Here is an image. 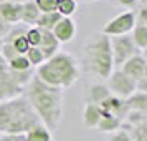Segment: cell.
Instances as JSON below:
<instances>
[{
  "label": "cell",
  "instance_id": "6da1fadb",
  "mask_svg": "<svg viewBox=\"0 0 147 141\" xmlns=\"http://www.w3.org/2000/svg\"><path fill=\"white\" fill-rule=\"evenodd\" d=\"M23 96L28 100L36 116L50 131L60 126L65 113V90L48 87L33 73L25 87Z\"/></svg>",
  "mask_w": 147,
  "mask_h": 141
},
{
  "label": "cell",
  "instance_id": "7a4b0ae2",
  "mask_svg": "<svg viewBox=\"0 0 147 141\" xmlns=\"http://www.w3.org/2000/svg\"><path fill=\"white\" fill-rule=\"evenodd\" d=\"M80 73L81 67L78 60L68 52H58L35 70V76L40 81H43L48 87L61 90L73 87L80 80Z\"/></svg>",
  "mask_w": 147,
  "mask_h": 141
},
{
  "label": "cell",
  "instance_id": "3957f363",
  "mask_svg": "<svg viewBox=\"0 0 147 141\" xmlns=\"http://www.w3.org/2000/svg\"><path fill=\"white\" fill-rule=\"evenodd\" d=\"M38 123L40 118L23 95L0 101V133L25 134Z\"/></svg>",
  "mask_w": 147,
  "mask_h": 141
},
{
  "label": "cell",
  "instance_id": "277c9868",
  "mask_svg": "<svg viewBox=\"0 0 147 141\" xmlns=\"http://www.w3.org/2000/svg\"><path fill=\"white\" fill-rule=\"evenodd\" d=\"M83 67L88 73L106 80L114 70L111 40L104 33L91 37L83 47Z\"/></svg>",
  "mask_w": 147,
  "mask_h": 141
},
{
  "label": "cell",
  "instance_id": "5b68a950",
  "mask_svg": "<svg viewBox=\"0 0 147 141\" xmlns=\"http://www.w3.org/2000/svg\"><path fill=\"white\" fill-rule=\"evenodd\" d=\"M136 12L134 10H124L113 17L106 25L102 27V32L106 37H122V35H131V32L136 27Z\"/></svg>",
  "mask_w": 147,
  "mask_h": 141
},
{
  "label": "cell",
  "instance_id": "8992f818",
  "mask_svg": "<svg viewBox=\"0 0 147 141\" xmlns=\"http://www.w3.org/2000/svg\"><path fill=\"white\" fill-rule=\"evenodd\" d=\"M111 40V52H113V61L114 68L122 67L129 58H132L134 55L140 53L136 43L132 42L131 35H122V37H109Z\"/></svg>",
  "mask_w": 147,
  "mask_h": 141
},
{
  "label": "cell",
  "instance_id": "52a82bcc",
  "mask_svg": "<svg viewBox=\"0 0 147 141\" xmlns=\"http://www.w3.org/2000/svg\"><path fill=\"white\" fill-rule=\"evenodd\" d=\"M106 87L111 91V95L121 100H127L136 91V81L129 78L124 72H121L119 68H114L113 73L106 78Z\"/></svg>",
  "mask_w": 147,
  "mask_h": 141
},
{
  "label": "cell",
  "instance_id": "ba28073f",
  "mask_svg": "<svg viewBox=\"0 0 147 141\" xmlns=\"http://www.w3.org/2000/svg\"><path fill=\"white\" fill-rule=\"evenodd\" d=\"M99 108H101L102 113L113 114V116H116V118H119V120H122V121L126 120L127 113L131 111L129 106H127V101L121 100V98L114 96V95H111L109 98H106V100L99 105Z\"/></svg>",
  "mask_w": 147,
  "mask_h": 141
},
{
  "label": "cell",
  "instance_id": "9c48e42d",
  "mask_svg": "<svg viewBox=\"0 0 147 141\" xmlns=\"http://www.w3.org/2000/svg\"><path fill=\"white\" fill-rule=\"evenodd\" d=\"M55 35V38L61 43H69V42L74 40L76 37V23H74L73 18H65L61 17V20L55 25V28L51 30Z\"/></svg>",
  "mask_w": 147,
  "mask_h": 141
},
{
  "label": "cell",
  "instance_id": "30bf717a",
  "mask_svg": "<svg viewBox=\"0 0 147 141\" xmlns=\"http://www.w3.org/2000/svg\"><path fill=\"white\" fill-rule=\"evenodd\" d=\"M144 68H146V60H144V57L140 53H137V55H134L132 58H129L119 70L124 72L129 78H132L137 83L144 76Z\"/></svg>",
  "mask_w": 147,
  "mask_h": 141
},
{
  "label": "cell",
  "instance_id": "8fae6325",
  "mask_svg": "<svg viewBox=\"0 0 147 141\" xmlns=\"http://www.w3.org/2000/svg\"><path fill=\"white\" fill-rule=\"evenodd\" d=\"M20 15H22V3L0 0V17L7 22L8 25L20 23Z\"/></svg>",
  "mask_w": 147,
  "mask_h": 141
},
{
  "label": "cell",
  "instance_id": "7c38bea8",
  "mask_svg": "<svg viewBox=\"0 0 147 141\" xmlns=\"http://www.w3.org/2000/svg\"><path fill=\"white\" fill-rule=\"evenodd\" d=\"M38 48L41 50V53L45 57V61H47L53 55H56L60 52V42L55 38L53 32H43L41 30V43Z\"/></svg>",
  "mask_w": 147,
  "mask_h": 141
},
{
  "label": "cell",
  "instance_id": "4fadbf2b",
  "mask_svg": "<svg viewBox=\"0 0 147 141\" xmlns=\"http://www.w3.org/2000/svg\"><path fill=\"white\" fill-rule=\"evenodd\" d=\"M101 118H102V111H101L99 105H93V103H86L84 105V110H83V125L88 129H96Z\"/></svg>",
  "mask_w": 147,
  "mask_h": 141
},
{
  "label": "cell",
  "instance_id": "5bb4252c",
  "mask_svg": "<svg viewBox=\"0 0 147 141\" xmlns=\"http://www.w3.org/2000/svg\"><path fill=\"white\" fill-rule=\"evenodd\" d=\"M40 10L35 5L33 0H28L22 3V15H20V23H23L25 27H35L36 22L40 18Z\"/></svg>",
  "mask_w": 147,
  "mask_h": 141
},
{
  "label": "cell",
  "instance_id": "9a60e30c",
  "mask_svg": "<svg viewBox=\"0 0 147 141\" xmlns=\"http://www.w3.org/2000/svg\"><path fill=\"white\" fill-rule=\"evenodd\" d=\"M111 96V91L107 90L106 83H93L89 85L88 88V93H86V103H93V105H101L102 101Z\"/></svg>",
  "mask_w": 147,
  "mask_h": 141
},
{
  "label": "cell",
  "instance_id": "2e32d148",
  "mask_svg": "<svg viewBox=\"0 0 147 141\" xmlns=\"http://www.w3.org/2000/svg\"><path fill=\"white\" fill-rule=\"evenodd\" d=\"M96 129H98V131H101V133L113 134V133H116V131L122 129V120L116 118V116H113V114L102 113V118H101L99 125H98V128H96Z\"/></svg>",
  "mask_w": 147,
  "mask_h": 141
},
{
  "label": "cell",
  "instance_id": "e0dca14e",
  "mask_svg": "<svg viewBox=\"0 0 147 141\" xmlns=\"http://www.w3.org/2000/svg\"><path fill=\"white\" fill-rule=\"evenodd\" d=\"M25 141H53V134L43 123H38L25 133Z\"/></svg>",
  "mask_w": 147,
  "mask_h": 141
},
{
  "label": "cell",
  "instance_id": "ac0fdd59",
  "mask_svg": "<svg viewBox=\"0 0 147 141\" xmlns=\"http://www.w3.org/2000/svg\"><path fill=\"white\" fill-rule=\"evenodd\" d=\"M126 101H127V106H129L131 111H139V113L147 114V93L134 91Z\"/></svg>",
  "mask_w": 147,
  "mask_h": 141
},
{
  "label": "cell",
  "instance_id": "d6986e66",
  "mask_svg": "<svg viewBox=\"0 0 147 141\" xmlns=\"http://www.w3.org/2000/svg\"><path fill=\"white\" fill-rule=\"evenodd\" d=\"M61 20V15L58 12H51V14H40V18L36 22L35 27L43 30V32H51L55 25Z\"/></svg>",
  "mask_w": 147,
  "mask_h": 141
},
{
  "label": "cell",
  "instance_id": "ffe728a7",
  "mask_svg": "<svg viewBox=\"0 0 147 141\" xmlns=\"http://www.w3.org/2000/svg\"><path fill=\"white\" fill-rule=\"evenodd\" d=\"M131 38L136 43L137 50H146L147 48V27L142 25V23H136L134 30L131 32Z\"/></svg>",
  "mask_w": 147,
  "mask_h": 141
},
{
  "label": "cell",
  "instance_id": "44dd1931",
  "mask_svg": "<svg viewBox=\"0 0 147 141\" xmlns=\"http://www.w3.org/2000/svg\"><path fill=\"white\" fill-rule=\"evenodd\" d=\"M7 67L10 72H13V73H27L32 70V65L28 63L27 57L25 55H18V57H15L13 60H10L7 63Z\"/></svg>",
  "mask_w": 147,
  "mask_h": 141
},
{
  "label": "cell",
  "instance_id": "7402d4cb",
  "mask_svg": "<svg viewBox=\"0 0 147 141\" xmlns=\"http://www.w3.org/2000/svg\"><path fill=\"white\" fill-rule=\"evenodd\" d=\"M78 10V2L76 0H60L58 2V7H56V12L65 17V18H71Z\"/></svg>",
  "mask_w": 147,
  "mask_h": 141
},
{
  "label": "cell",
  "instance_id": "603a6c76",
  "mask_svg": "<svg viewBox=\"0 0 147 141\" xmlns=\"http://www.w3.org/2000/svg\"><path fill=\"white\" fill-rule=\"evenodd\" d=\"M25 57H27L28 63L35 68H38L41 63H45V57H43V53H41V50L38 47H30L28 52L25 53Z\"/></svg>",
  "mask_w": 147,
  "mask_h": 141
},
{
  "label": "cell",
  "instance_id": "cb8c5ba5",
  "mask_svg": "<svg viewBox=\"0 0 147 141\" xmlns=\"http://www.w3.org/2000/svg\"><path fill=\"white\" fill-rule=\"evenodd\" d=\"M25 38H27L30 47H40L41 43V30L36 27H28L25 32Z\"/></svg>",
  "mask_w": 147,
  "mask_h": 141
},
{
  "label": "cell",
  "instance_id": "d4e9b609",
  "mask_svg": "<svg viewBox=\"0 0 147 141\" xmlns=\"http://www.w3.org/2000/svg\"><path fill=\"white\" fill-rule=\"evenodd\" d=\"M33 2L41 14H51V12H56L60 0H33Z\"/></svg>",
  "mask_w": 147,
  "mask_h": 141
},
{
  "label": "cell",
  "instance_id": "484cf974",
  "mask_svg": "<svg viewBox=\"0 0 147 141\" xmlns=\"http://www.w3.org/2000/svg\"><path fill=\"white\" fill-rule=\"evenodd\" d=\"M12 47L15 48V52L18 55H25L28 52V48H30V45H28L27 38H25V35H20V37H17V38H13L12 42H8Z\"/></svg>",
  "mask_w": 147,
  "mask_h": 141
},
{
  "label": "cell",
  "instance_id": "4316f807",
  "mask_svg": "<svg viewBox=\"0 0 147 141\" xmlns=\"http://www.w3.org/2000/svg\"><path fill=\"white\" fill-rule=\"evenodd\" d=\"M107 141H136L131 136V133L127 131V129H119V131H116V133H113L111 136H109V140Z\"/></svg>",
  "mask_w": 147,
  "mask_h": 141
},
{
  "label": "cell",
  "instance_id": "83f0119b",
  "mask_svg": "<svg viewBox=\"0 0 147 141\" xmlns=\"http://www.w3.org/2000/svg\"><path fill=\"white\" fill-rule=\"evenodd\" d=\"M119 7H124L127 10H134V8L139 5V0H114Z\"/></svg>",
  "mask_w": 147,
  "mask_h": 141
},
{
  "label": "cell",
  "instance_id": "f1b7e54d",
  "mask_svg": "<svg viewBox=\"0 0 147 141\" xmlns=\"http://www.w3.org/2000/svg\"><path fill=\"white\" fill-rule=\"evenodd\" d=\"M0 141H25V134H8V133H0Z\"/></svg>",
  "mask_w": 147,
  "mask_h": 141
},
{
  "label": "cell",
  "instance_id": "f546056e",
  "mask_svg": "<svg viewBox=\"0 0 147 141\" xmlns=\"http://www.w3.org/2000/svg\"><path fill=\"white\" fill-rule=\"evenodd\" d=\"M136 20H137V23H142L147 27V7H139L137 14H136Z\"/></svg>",
  "mask_w": 147,
  "mask_h": 141
},
{
  "label": "cell",
  "instance_id": "4dcf8cb0",
  "mask_svg": "<svg viewBox=\"0 0 147 141\" xmlns=\"http://www.w3.org/2000/svg\"><path fill=\"white\" fill-rule=\"evenodd\" d=\"M10 27H12V25H8L7 22H5L3 18H2V17H0V40H3V38H5V35L8 33Z\"/></svg>",
  "mask_w": 147,
  "mask_h": 141
},
{
  "label": "cell",
  "instance_id": "1f68e13d",
  "mask_svg": "<svg viewBox=\"0 0 147 141\" xmlns=\"http://www.w3.org/2000/svg\"><path fill=\"white\" fill-rule=\"evenodd\" d=\"M136 91L147 93V78H140V80L136 83Z\"/></svg>",
  "mask_w": 147,
  "mask_h": 141
},
{
  "label": "cell",
  "instance_id": "d6a6232c",
  "mask_svg": "<svg viewBox=\"0 0 147 141\" xmlns=\"http://www.w3.org/2000/svg\"><path fill=\"white\" fill-rule=\"evenodd\" d=\"M137 7H147V0H139V5Z\"/></svg>",
  "mask_w": 147,
  "mask_h": 141
},
{
  "label": "cell",
  "instance_id": "836d02e7",
  "mask_svg": "<svg viewBox=\"0 0 147 141\" xmlns=\"http://www.w3.org/2000/svg\"><path fill=\"white\" fill-rule=\"evenodd\" d=\"M140 55H142V57H144V60L147 61V48H146V50H142V52H140Z\"/></svg>",
  "mask_w": 147,
  "mask_h": 141
},
{
  "label": "cell",
  "instance_id": "e575fe53",
  "mask_svg": "<svg viewBox=\"0 0 147 141\" xmlns=\"http://www.w3.org/2000/svg\"><path fill=\"white\" fill-rule=\"evenodd\" d=\"M7 2H17V3H23V2H28V0H7Z\"/></svg>",
  "mask_w": 147,
  "mask_h": 141
},
{
  "label": "cell",
  "instance_id": "d590c367",
  "mask_svg": "<svg viewBox=\"0 0 147 141\" xmlns=\"http://www.w3.org/2000/svg\"><path fill=\"white\" fill-rule=\"evenodd\" d=\"M142 78H147V61H146V68H144V76Z\"/></svg>",
  "mask_w": 147,
  "mask_h": 141
},
{
  "label": "cell",
  "instance_id": "8d00e7d4",
  "mask_svg": "<svg viewBox=\"0 0 147 141\" xmlns=\"http://www.w3.org/2000/svg\"><path fill=\"white\" fill-rule=\"evenodd\" d=\"M81 2H84V3H93V2H98V0H81Z\"/></svg>",
  "mask_w": 147,
  "mask_h": 141
}]
</instances>
